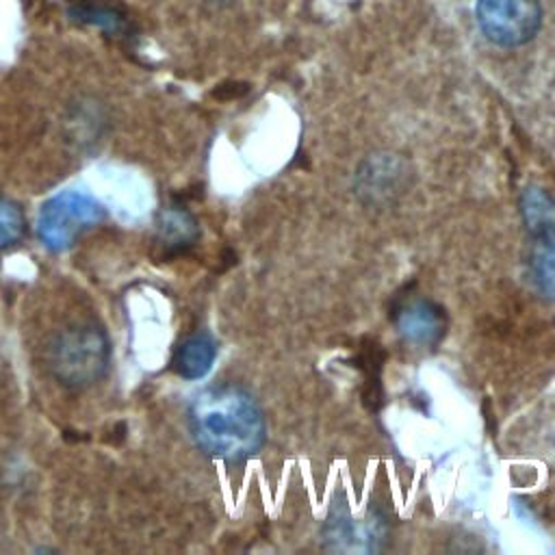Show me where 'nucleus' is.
<instances>
[{"label":"nucleus","instance_id":"obj_1","mask_svg":"<svg viewBox=\"0 0 555 555\" xmlns=\"http://www.w3.org/2000/svg\"><path fill=\"white\" fill-rule=\"evenodd\" d=\"M189 429L204 453L228 464L249 460L262 449L267 438L258 401L234 384L199 390L189 405Z\"/></svg>","mask_w":555,"mask_h":555},{"label":"nucleus","instance_id":"obj_2","mask_svg":"<svg viewBox=\"0 0 555 555\" xmlns=\"http://www.w3.org/2000/svg\"><path fill=\"white\" fill-rule=\"evenodd\" d=\"M108 358L111 347L104 327L87 319L72 321L56 330L48 347L52 377L72 390L100 382L106 373Z\"/></svg>","mask_w":555,"mask_h":555},{"label":"nucleus","instance_id":"obj_3","mask_svg":"<svg viewBox=\"0 0 555 555\" xmlns=\"http://www.w3.org/2000/svg\"><path fill=\"white\" fill-rule=\"evenodd\" d=\"M104 217L106 210L93 195L82 191H61L41 206L37 234L50 251H63Z\"/></svg>","mask_w":555,"mask_h":555},{"label":"nucleus","instance_id":"obj_4","mask_svg":"<svg viewBox=\"0 0 555 555\" xmlns=\"http://www.w3.org/2000/svg\"><path fill=\"white\" fill-rule=\"evenodd\" d=\"M475 20L483 37L501 48L529 43L542 26L540 0H477Z\"/></svg>","mask_w":555,"mask_h":555},{"label":"nucleus","instance_id":"obj_5","mask_svg":"<svg viewBox=\"0 0 555 555\" xmlns=\"http://www.w3.org/2000/svg\"><path fill=\"white\" fill-rule=\"evenodd\" d=\"M382 535L384 525L375 514L373 518L369 516L366 520H358L351 516L345 503H340V507L336 503L323 525L325 546L334 551H377Z\"/></svg>","mask_w":555,"mask_h":555},{"label":"nucleus","instance_id":"obj_6","mask_svg":"<svg viewBox=\"0 0 555 555\" xmlns=\"http://www.w3.org/2000/svg\"><path fill=\"white\" fill-rule=\"evenodd\" d=\"M531 251H529V278L538 293L555 299V219L529 228Z\"/></svg>","mask_w":555,"mask_h":555},{"label":"nucleus","instance_id":"obj_7","mask_svg":"<svg viewBox=\"0 0 555 555\" xmlns=\"http://www.w3.org/2000/svg\"><path fill=\"white\" fill-rule=\"evenodd\" d=\"M397 330L403 338L418 343V345H431L436 343L444 332V314L442 308L427 299H414L408 301L395 317Z\"/></svg>","mask_w":555,"mask_h":555},{"label":"nucleus","instance_id":"obj_8","mask_svg":"<svg viewBox=\"0 0 555 555\" xmlns=\"http://www.w3.org/2000/svg\"><path fill=\"white\" fill-rule=\"evenodd\" d=\"M217 356V343L208 332H195L178 343L173 351V369L184 379L204 377Z\"/></svg>","mask_w":555,"mask_h":555},{"label":"nucleus","instance_id":"obj_9","mask_svg":"<svg viewBox=\"0 0 555 555\" xmlns=\"http://www.w3.org/2000/svg\"><path fill=\"white\" fill-rule=\"evenodd\" d=\"M403 173H405V163L392 154L369 158L358 173L360 191H371L375 197L386 195L388 191H397Z\"/></svg>","mask_w":555,"mask_h":555},{"label":"nucleus","instance_id":"obj_10","mask_svg":"<svg viewBox=\"0 0 555 555\" xmlns=\"http://www.w3.org/2000/svg\"><path fill=\"white\" fill-rule=\"evenodd\" d=\"M158 236H160V243L167 245L169 249H182L195 241L197 223L186 210L178 206L165 208L158 215Z\"/></svg>","mask_w":555,"mask_h":555},{"label":"nucleus","instance_id":"obj_11","mask_svg":"<svg viewBox=\"0 0 555 555\" xmlns=\"http://www.w3.org/2000/svg\"><path fill=\"white\" fill-rule=\"evenodd\" d=\"M26 230V219L22 208L11 202L0 197V247L13 245L24 236Z\"/></svg>","mask_w":555,"mask_h":555}]
</instances>
